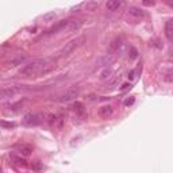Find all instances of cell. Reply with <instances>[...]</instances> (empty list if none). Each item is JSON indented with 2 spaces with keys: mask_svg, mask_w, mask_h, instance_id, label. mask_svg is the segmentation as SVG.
Segmentation results:
<instances>
[{
  "mask_svg": "<svg viewBox=\"0 0 173 173\" xmlns=\"http://www.w3.org/2000/svg\"><path fill=\"white\" fill-rule=\"evenodd\" d=\"M129 88H131V84H123L120 88V91H127Z\"/></svg>",
  "mask_w": 173,
  "mask_h": 173,
  "instance_id": "26",
  "label": "cell"
},
{
  "mask_svg": "<svg viewBox=\"0 0 173 173\" xmlns=\"http://www.w3.org/2000/svg\"><path fill=\"white\" fill-rule=\"evenodd\" d=\"M134 101H135V99H134V97H133V96H130V97H127V99H126L124 100V105H131L133 103H134Z\"/></svg>",
  "mask_w": 173,
  "mask_h": 173,
  "instance_id": "23",
  "label": "cell"
},
{
  "mask_svg": "<svg viewBox=\"0 0 173 173\" xmlns=\"http://www.w3.org/2000/svg\"><path fill=\"white\" fill-rule=\"evenodd\" d=\"M165 35L171 42H173V19H169L165 23Z\"/></svg>",
  "mask_w": 173,
  "mask_h": 173,
  "instance_id": "7",
  "label": "cell"
},
{
  "mask_svg": "<svg viewBox=\"0 0 173 173\" xmlns=\"http://www.w3.org/2000/svg\"><path fill=\"white\" fill-rule=\"evenodd\" d=\"M26 56L25 54H18V56H15V57H12L11 60L7 62V65L8 66H16V65H22L23 62L26 61Z\"/></svg>",
  "mask_w": 173,
  "mask_h": 173,
  "instance_id": "5",
  "label": "cell"
},
{
  "mask_svg": "<svg viewBox=\"0 0 173 173\" xmlns=\"http://www.w3.org/2000/svg\"><path fill=\"white\" fill-rule=\"evenodd\" d=\"M143 6H154V2H143Z\"/></svg>",
  "mask_w": 173,
  "mask_h": 173,
  "instance_id": "27",
  "label": "cell"
},
{
  "mask_svg": "<svg viewBox=\"0 0 173 173\" xmlns=\"http://www.w3.org/2000/svg\"><path fill=\"white\" fill-rule=\"evenodd\" d=\"M122 4H123V3L119 2V0H110V2H107L105 7H107L108 11H116V10L120 8Z\"/></svg>",
  "mask_w": 173,
  "mask_h": 173,
  "instance_id": "10",
  "label": "cell"
},
{
  "mask_svg": "<svg viewBox=\"0 0 173 173\" xmlns=\"http://www.w3.org/2000/svg\"><path fill=\"white\" fill-rule=\"evenodd\" d=\"M15 93H16V89L15 88H3L2 89V99L3 100L10 99V97H12Z\"/></svg>",
  "mask_w": 173,
  "mask_h": 173,
  "instance_id": "11",
  "label": "cell"
},
{
  "mask_svg": "<svg viewBox=\"0 0 173 173\" xmlns=\"http://www.w3.org/2000/svg\"><path fill=\"white\" fill-rule=\"evenodd\" d=\"M141 70H142V66H138L137 69L131 70V72L129 73V78H130V80H134V78H137V77H138V74H139Z\"/></svg>",
  "mask_w": 173,
  "mask_h": 173,
  "instance_id": "15",
  "label": "cell"
},
{
  "mask_svg": "<svg viewBox=\"0 0 173 173\" xmlns=\"http://www.w3.org/2000/svg\"><path fill=\"white\" fill-rule=\"evenodd\" d=\"M131 50V58H135L137 56H138V52H137V49H134V48H131L130 49Z\"/></svg>",
  "mask_w": 173,
  "mask_h": 173,
  "instance_id": "25",
  "label": "cell"
},
{
  "mask_svg": "<svg viewBox=\"0 0 173 173\" xmlns=\"http://www.w3.org/2000/svg\"><path fill=\"white\" fill-rule=\"evenodd\" d=\"M72 108L78 114H84V105H82V103H80V101H76Z\"/></svg>",
  "mask_w": 173,
  "mask_h": 173,
  "instance_id": "17",
  "label": "cell"
},
{
  "mask_svg": "<svg viewBox=\"0 0 173 173\" xmlns=\"http://www.w3.org/2000/svg\"><path fill=\"white\" fill-rule=\"evenodd\" d=\"M2 126H3V127H14L15 123H7V122L3 120V122H2Z\"/></svg>",
  "mask_w": 173,
  "mask_h": 173,
  "instance_id": "24",
  "label": "cell"
},
{
  "mask_svg": "<svg viewBox=\"0 0 173 173\" xmlns=\"http://www.w3.org/2000/svg\"><path fill=\"white\" fill-rule=\"evenodd\" d=\"M54 18H56V12H54V11L43 15V21H52V19H54Z\"/></svg>",
  "mask_w": 173,
  "mask_h": 173,
  "instance_id": "21",
  "label": "cell"
},
{
  "mask_svg": "<svg viewBox=\"0 0 173 173\" xmlns=\"http://www.w3.org/2000/svg\"><path fill=\"white\" fill-rule=\"evenodd\" d=\"M81 25H82L81 21H72V22H69L68 31H70V33H73V31H77L81 27Z\"/></svg>",
  "mask_w": 173,
  "mask_h": 173,
  "instance_id": "13",
  "label": "cell"
},
{
  "mask_svg": "<svg viewBox=\"0 0 173 173\" xmlns=\"http://www.w3.org/2000/svg\"><path fill=\"white\" fill-rule=\"evenodd\" d=\"M78 93H80V88H78V86H72V88H69L58 100L60 101H70V100H73L74 97H77Z\"/></svg>",
  "mask_w": 173,
  "mask_h": 173,
  "instance_id": "4",
  "label": "cell"
},
{
  "mask_svg": "<svg viewBox=\"0 0 173 173\" xmlns=\"http://www.w3.org/2000/svg\"><path fill=\"white\" fill-rule=\"evenodd\" d=\"M111 73H112V69L111 68H105L103 72L100 73V80H105V78H108L110 76H111Z\"/></svg>",
  "mask_w": 173,
  "mask_h": 173,
  "instance_id": "16",
  "label": "cell"
},
{
  "mask_svg": "<svg viewBox=\"0 0 173 173\" xmlns=\"http://www.w3.org/2000/svg\"><path fill=\"white\" fill-rule=\"evenodd\" d=\"M57 115H56V114H49V115H48V122H49V124H54V123H56V122H57Z\"/></svg>",
  "mask_w": 173,
  "mask_h": 173,
  "instance_id": "20",
  "label": "cell"
},
{
  "mask_svg": "<svg viewBox=\"0 0 173 173\" xmlns=\"http://www.w3.org/2000/svg\"><path fill=\"white\" fill-rule=\"evenodd\" d=\"M120 45H122V38H116L111 45V50H116L118 48H120Z\"/></svg>",
  "mask_w": 173,
  "mask_h": 173,
  "instance_id": "19",
  "label": "cell"
},
{
  "mask_svg": "<svg viewBox=\"0 0 173 173\" xmlns=\"http://www.w3.org/2000/svg\"><path fill=\"white\" fill-rule=\"evenodd\" d=\"M16 150L19 152V154L25 156V157H29L31 153H33V147L30 146V145H19V146H16Z\"/></svg>",
  "mask_w": 173,
  "mask_h": 173,
  "instance_id": "9",
  "label": "cell"
},
{
  "mask_svg": "<svg viewBox=\"0 0 173 173\" xmlns=\"http://www.w3.org/2000/svg\"><path fill=\"white\" fill-rule=\"evenodd\" d=\"M119 81H120V76H118V77L114 78V80H111V82H110V88H114Z\"/></svg>",
  "mask_w": 173,
  "mask_h": 173,
  "instance_id": "22",
  "label": "cell"
},
{
  "mask_svg": "<svg viewBox=\"0 0 173 173\" xmlns=\"http://www.w3.org/2000/svg\"><path fill=\"white\" fill-rule=\"evenodd\" d=\"M129 14L134 18H143L145 16V12L141 8H138V7H130Z\"/></svg>",
  "mask_w": 173,
  "mask_h": 173,
  "instance_id": "12",
  "label": "cell"
},
{
  "mask_svg": "<svg viewBox=\"0 0 173 173\" xmlns=\"http://www.w3.org/2000/svg\"><path fill=\"white\" fill-rule=\"evenodd\" d=\"M43 119V115L41 114H33V112H29L23 116V124H27V126H35V124H39Z\"/></svg>",
  "mask_w": 173,
  "mask_h": 173,
  "instance_id": "3",
  "label": "cell"
},
{
  "mask_svg": "<svg viewBox=\"0 0 173 173\" xmlns=\"http://www.w3.org/2000/svg\"><path fill=\"white\" fill-rule=\"evenodd\" d=\"M11 160H12L15 164H18V165H23V166H26V165H27L25 160L19 158V157H16V156H11Z\"/></svg>",
  "mask_w": 173,
  "mask_h": 173,
  "instance_id": "18",
  "label": "cell"
},
{
  "mask_svg": "<svg viewBox=\"0 0 173 173\" xmlns=\"http://www.w3.org/2000/svg\"><path fill=\"white\" fill-rule=\"evenodd\" d=\"M112 112H114V108L111 107V105H103V107H100L99 108V116L100 118H103V119H107L108 116H111L112 115Z\"/></svg>",
  "mask_w": 173,
  "mask_h": 173,
  "instance_id": "6",
  "label": "cell"
},
{
  "mask_svg": "<svg viewBox=\"0 0 173 173\" xmlns=\"http://www.w3.org/2000/svg\"><path fill=\"white\" fill-rule=\"evenodd\" d=\"M164 80L168 81V82H172V81H173V69L165 70V73H164Z\"/></svg>",
  "mask_w": 173,
  "mask_h": 173,
  "instance_id": "14",
  "label": "cell"
},
{
  "mask_svg": "<svg viewBox=\"0 0 173 173\" xmlns=\"http://www.w3.org/2000/svg\"><path fill=\"white\" fill-rule=\"evenodd\" d=\"M84 41H85V38H84V37H80V38H77V39H73V41H70L69 43H66L64 48H62V49L60 50V53H58V54H60L61 57L68 56V54H69V53H72L76 48H78V46H80Z\"/></svg>",
  "mask_w": 173,
  "mask_h": 173,
  "instance_id": "2",
  "label": "cell"
},
{
  "mask_svg": "<svg viewBox=\"0 0 173 173\" xmlns=\"http://www.w3.org/2000/svg\"><path fill=\"white\" fill-rule=\"evenodd\" d=\"M56 68V61L50 58H43V60H34L26 64L19 70V74L22 76H35V74H46Z\"/></svg>",
  "mask_w": 173,
  "mask_h": 173,
  "instance_id": "1",
  "label": "cell"
},
{
  "mask_svg": "<svg viewBox=\"0 0 173 173\" xmlns=\"http://www.w3.org/2000/svg\"><path fill=\"white\" fill-rule=\"evenodd\" d=\"M172 57H173V56H172Z\"/></svg>",
  "mask_w": 173,
  "mask_h": 173,
  "instance_id": "28",
  "label": "cell"
},
{
  "mask_svg": "<svg viewBox=\"0 0 173 173\" xmlns=\"http://www.w3.org/2000/svg\"><path fill=\"white\" fill-rule=\"evenodd\" d=\"M69 25V21H61V22H58L57 25H54L52 29H50L48 31V34H54V33H58L60 30H64L65 27H68Z\"/></svg>",
  "mask_w": 173,
  "mask_h": 173,
  "instance_id": "8",
  "label": "cell"
}]
</instances>
